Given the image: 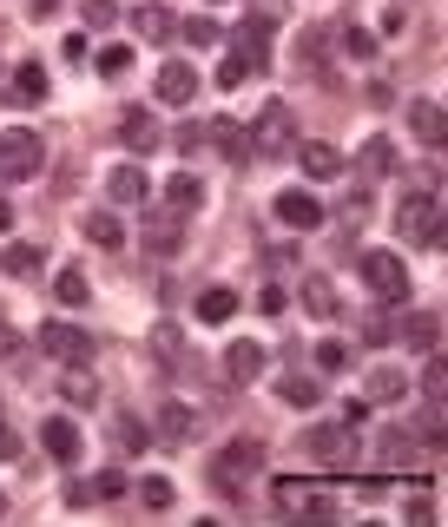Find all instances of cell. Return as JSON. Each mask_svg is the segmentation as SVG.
I'll return each instance as SVG.
<instances>
[{"label": "cell", "instance_id": "cell-50", "mask_svg": "<svg viewBox=\"0 0 448 527\" xmlns=\"http://www.w3.org/2000/svg\"><path fill=\"white\" fill-rule=\"evenodd\" d=\"M284 304H290V297H284V290H277V284L264 290V297H257V310H264V317H277V310H284Z\"/></svg>", "mask_w": 448, "mask_h": 527}, {"label": "cell", "instance_id": "cell-49", "mask_svg": "<svg viewBox=\"0 0 448 527\" xmlns=\"http://www.w3.org/2000/svg\"><path fill=\"white\" fill-rule=\"evenodd\" d=\"M0 356H7V363H20V356H27V350H20V336L7 330V323H0Z\"/></svg>", "mask_w": 448, "mask_h": 527}, {"label": "cell", "instance_id": "cell-34", "mask_svg": "<svg viewBox=\"0 0 448 527\" xmlns=\"http://www.w3.org/2000/svg\"><path fill=\"white\" fill-rule=\"evenodd\" d=\"M0 264H7V277H33V271H40V251H33V244H7Z\"/></svg>", "mask_w": 448, "mask_h": 527}, {"label": "cell", "instance_id": "cell-11", "mask_svg": "<svg viewBox=\"0 0 448 527\" xmlns=\"http://www.w3.org/2000/svg\"><path fill=\"white\" fill-rule=\"evenodd\" d=\"M277 508H284V514H317V521H330V501H323L310 481H277Z\"/></svg>", "mask_w": 448, "mask_h": 527}, {"label": "cell", "instance_id": "cell-7", "mask_svg": "<svg viewBox=\"0 0 448 527\" xmlns=\"http://www.w3.org/2000/svg\"><path fill=\"white\" fill-rule=\"evenodd\" d=\"M304 448L317 455V462H330V468H350V455H356V429H350V422H317V429L304 435Z\"/></svg>", "mask_w": 448, "mask_h": 527}, {"label": "cell", "instance_id": "cell-5", "mask_svg": "<svg viewBox=\"0 0 448 527\" xmlns=\"http://www.w3.org/2000/svg\"><path fill=\"white\" fill-rule=\"evenodd\" d=\"M40 350L60 356V363L73 369V363H93V336H86L80 323H60V317H53V323H40Z\"/></svg>", "mask_w": 448, "mask_h": 527}, {"label": "cell", "instance_id": "cell-53", "mask_svg": "<svg viewBox=\"0 0 448 527\" xmlns=\"http://www.w3.org/2000/svg\"><path fill=\"white\" fill-rule=\"evenodd\" d=\"M284 14V0H257V20H277Z\"/></svg>", "mask_w": 448, "mask_h": 527}, {"label": "cell", "instance_id": "cell-12", "mask_svg": "<svg viewBox=\"0 0 448 527\" xmlns=\"http://www.w3.org/2000/svg\"><path fill=\"white\" fill-rule=\"evenodd\" d=\"M159 99L165 106H185V99H198V73L185 60H165L159 66Z\"/></svg>", "mask_w": 448, "mask_h": 527}, {"label": "cell", "instance_id": "cell-27", "mask_svg": "<svg viewBox=\"0 0 448 527\" xmlns=\"http://www.w3.org/2000/svg\"><path fill=\"white\" fill-rule=\"evenodd\" d=\"M14 93L27 99V106H33V99H47V66H40V60H20L14 66Z\"/></svg>", "mask_w": 448, "mask_h": 527}, {"label": "cell", "instance_id": "cell-13", "mask_svg": "<svg viewBox=\"0 0 448 527\" xmlns=\"http://www.w3.org/2000/svg\"><path fill=\"white\" fill-rule=\"evenodd\" d=\"M277 218H284L290 231H317V224H323V205L310 192H277Z\"/></svg>", "mask_w": 448, "mask_h": 527}, {"label": "cell", "instance_id": "cell-14", "mask_svg": "<svg viewBox=\"0 0 448 527\" xmlns=\"http://www.w3.org/2000/svg\"><path fill=\"white\" fill-rule=\"evenodd\" d=\"M119 139H126V152H139V159H145V152H159V139H165V132H159V119H152V112H126Z\"/></svg>", "mask_w": 448, "mask_h": 527}, {"label": "cell", "instance_id": "cell-17", "mask_svg": "<svg viewBox=\"0 0 448 527\" xmlns=\"http://www.w3.org/2000/svg\"><path fill=\"white\" fill-rule=\"evenodd\" d=\"M257 369H264V343H231V350H224V376H231V383H251Z\"/></svg>", "mask_w": 448, "mask_h": 527}, {"label": "cell", "instance_id": "cell-32", "mask_svg": "<svg viewBox=\"0 0 448 527\" xmlns=\"http://www.w3.org/2000/svg\"><path fill=\"white\" fill-rule=\"evenodd\" d=\"M231 310H238V297H231V290H205V297H198V323H224Z\"/></svg>", "mask_w": 448, "mask_h": 527}, {"label": "cell", "instance_id": "cell-16", "mask_svg": "<svg viewBox=\"0 0 448 527\" xmlns=\"http://www.w3.org/2000/svg\"><path fill=\"white\" fill-rule=\"evenodd\" d=\"M198 435V416L185 409V402H165L159 409V442H172V448H185Z\"/></svg>", "mask_w": 448, "mask_h": 527}, {"label": "cell", "instance_id": "cell-43", "mask_svg": "<svg viewBox=\"0 0 448 527\" xmlns=\"http://www.w3.org/2000/svg\"><path fill=\"white\" fill-rule=\"evenodd\" d=\"M93 501H99L93 481H66V508H93Z\"/></svg>", "mask_w": 448, "mask_h": 527}, {"label": "cell", "instance_id": "cell-44", "mask_svg": "<svg viewBox=\"0 0 448 527\" xmlns=\"http://www.w3.org/2000/svg\"><path fill=\"white\" fill-rule=\"evenodd\" d=\"M93 488H99V501H119V495H126V475H119V468H106Z\"/></svg>", "mask_w": 448, "mask_h": 527}, {"label": "cell", "instance_id": "cell-52", "mask_svg": "<svg viewBox=\"0 0 448 527\" xmlns=\"http://www.w3.org/2000/svg\"><path fill=\"white\" fill-rule=\"evenodd\" d=\"M27 14L33 20H53V14H60V0H27Z\"/></svg>", "mask_w": 448, "mask_h": 527}, {"label": "cell", "instance_id": "cell-28", "mask_svg": "<svg viewBox=\"0 0 448 527\" xmlns=\"http://www.w3.org/2000/svg\"><path fill=\"white\" fill-rule=\"evenodd\" d=\"M277 396H284L290 409H317V402H323V383H310V376H284V383H277Z\"/></svg>", "mask_w": 448, "mask_h": 527}, {"label": "cell", "instance_id": "cell-2", "mask_svg": "<svg viewBox=\"0 0 448 527\" xmlns=\"http://www.w3.org/2000/svg\"><path fill=\"white\" fill-rule=\"evenodd\" d=\"M396 231H402L409 244H442V198H435V185H422V192H402Z\"/></svg>", "mask_w": 448, "mask_h": 527}, {"label": "cell", "instance_id": "cell-3", "mask_svg": "<svg viewBox=\"0 0 448 527\" xmlns=\"http://www.w3.org/2000/svg\"><path fill=\"white\" fill-rule=\"evenodd\" d=\"M264 468V448L251 442V435H238L231 448H218L211 455V481H218V495H244V481Z\"/></svg>", "mask_w": 448, "mask_h": 527}, {"label": "cell", "instance_id": "cell-48", "mask_svg": "<svg viewBox=\"0 0 448 527\" xmlns=\"http://www.w3.org/2000/svg\"><path fill=\"white\" fill-rule=\"evenodd\" d=\"M178 152H205V126H178Z\"/></svg>", "mask_w": 448, "mask_h": 527}, {"label": "cell", "instance_id": "cell-41", "mask_svg": "<svg viewBox=\"0 0 448 527\" xmlns=\"http://www.w3.org/2000/svg\"><path fill=\"white\" fill-rule=\"evenodd\" d=\"M383 455H389L396 468H402V462H416V435H402V429H396V435H389V448H383Z\"/></svg>", "mask_w": 448, "mask_h": 527}, {"label": "cell", "instance_id": "cell-37", "mask_svg": "<svg viewBox=\"0 0 448 527\" xmlns=\"http://www.w3.org/2000/svg\"><path fill=\"white\" fill-rule=\"evenodd\" d=\"M53 290H60V304H73V310L86 304V277L80 271H60V277H53Z\"/></svg>", "mask_w": 448, "mask_h": 527}, {"label": "cell", "instance_id": "cell-1", "mask_svg": "<svg viewBox=\"0 0 448 527\" xmlns=\"http://www.w3.org/2000/svg\"><path fill=\"white\" fill-rule=\"evenodd\" d=\"M244 145H251V159H290V145H297V119H290L284 99H271V106L257 112V126L244 132Z\"/></svg>", "mask_w": 448, "mask_h": 527}, {"label": "cell", "instance_id": "cell-51", "mask_svg": "<svg viewBox=\"0 0 448 527\" xmlns=\"http://www.w3.org/2000/svg\"><path fill=\"white\" fill-rule=\"evenodd\" d=\"M14 455H20V435L7 429V422H0V462H14Z\"/></svg>", "mask_w": 448, "mask_h": 527}, {"label": "cell", "instance_id": "cell-40", "mask_svg": "<svg viewBox=\"0 0 448 527\" xmlns=\"http://www.w3.org/2000/svg\"><path fill=\"white\" fill-rule=\"evenodd\" d=\"M80 14H86V27H93V33H106L112 20H119V7H112V0H86Z\"/></svg>", "mask_w": 448, "mask_h": 527}, {"label": "cell", "instance_id": "cell-46", "mask_svg": "<svg viewBox=\"0 0 448 527\" xmlns=\"http://www.w3.org/2000/svg\"><path fill=\"white\" fill-rule=\"evenodd\" d=\"M389 336H396V323H389V317H369V323H363V343H376V350H383Z\"/></svg>", "mask_w": 448, "mask_h": 527}, {"label": "cell", "instance_id": "cell-36", "mask_svg": "<svg viewBox=\"0 0 448 527\" xmlns=\"http://www.w3.org/2000/svg\"><path fill=\"white\" fill-rule=\"evenodd\" d=\"M185 40H192V47H218L224 33H218V20H205V14H192V20H185Z\"/></svg>", "mask_w": 448, "mask_h": 527}, {"label": "cell", "instance_id": "cell-8", "mask_svg": "<svg viewBox=\"0 0 448 527\" xmlns=\"http://www.w3.org/2000/svg\"><path fill=\"white\" fill-rule=\"evenodd\" d=\"M231 47H238V60L251 66V73H264V66H271V20H238V27H231Z\"/></svg>", "mask_w": 448, "mask_h": 527}, {"label": "cell", "instance_id": "cell-30", "mask_svg": "<svg viewBox=\"0 0 448 527\" xmlns=\"http://www.w3.org/2000/svg\"><path fill=\"white\" fill-rule=\"evenodd\" d=\"M409 396V376L402 369H369V402H396Z\"/></svg>", "mask_w": 448, "mask_h": 527}, {"label": "cell", "instance_id": "cell-31", "mask_svg": "<svg viewBox=\"0 0 448 527\" xmlns=\"http://www.w3.org/2000/svg\"><path fill=\"white\" fill-rule=\"evenodd\" d=\"M165 205H178V211H198V205H205V185H198L192 172H178L172 185H165Z\"/></svg>", "mask_w": 448, "mask_h": 527}, {"label": "cell", "instance_id": "cell-39", "mask_svg": "<svg viewBox=\"0 0 448 527\" xmlns=\"http://www.w3.org/2000/svg\"><path fill=\"white\" fill-rule=\"evenodd\" d=\"M126 66H132L126 47H99V73H106V80H126Z\"/></svg>", "mask_w": 448, "mask_h": 527}, {"label": "cell", "instance_id": "cell-23", "mask_svg": "<svg viewBox=\"0 0 448 527\" xmlns=\"http://www.w3.org/2000/svg\"><path fill=\"white\" fill-rule=\"evenodd\" d=\"M205 145H218V152H231V159H251V145H244V126H238V119L205 126Z\"/></svg>", "mask_w": 448, "mask_h": 527}, {"label": "cell", "instance_id": "cell-47", "mask_svg": "<svg viewBox=\"0 0 448 527\" xmlns=\"http://www.w3.org/2000/svg\"><path fill=\"white\" fill-rule=\"evenodd\" d=\"M422 389H429V402H442V389H448V376H442V363H429V369H422Z\"/></svg>", "mask_w": 448, "mask_h": 527}, {"label": "cell", "instance_id": "cell-26", "mask_svg": "<svg viewBox=\"0 0 448 527\" xmlns=\"http://www.w3.org/2000/svg\"><path fill=\"white\" fill-rule=\"evenodd\" d=\"M132 33H139V40H165V33H172V14L145 0V7H132Z\"/></svg>", "mask_w": 448, "mask_h": 527}, {"label": "cell", "instance_id": "cell-20", "mask_svg": "<svg viewBox=\"0 0 448 527\" xmlns=\"http://www.w3.org/2000/svg\"><path fill=\"white\" fill-rule=\"evenodd\" d=\"M396 336H409V350H435V336H442V317H435V310H416L409 323H396Z\"/></svg>", "mask_w": 448, "mask_h": 527}, {"label": "cell", "instance_id": "cell-19", "mask_svg": "<svg viewBox=\"0 0 448 527\" xmlns=\"http://www.w3.org/2000/svg\"><path fill=\"white\" fill-rule=\"evenodd\" d=\"M152 356L172 369H185V330L178 323H152Z\"/></svg>", "mask_w": 448, "mask_h": 527}, {"label": "cell", "instance_id": "cell-21", "mask_svg": "<svg viewBox=\"0 0 448 527\" xmlns=\"http://www.w3.org/2000/svg\"><path fill=\"white\" fill-rule=\"evenodd\" d=\"M47 455L53 462H80V429H73V422H47Z\"/></svg>", "mask_w": 448, "mask_h": 527}, {"label": "cell", "instance_id": "cell-35", "mask_svg": "<svg viewBox=\"0 0 448 527\" xmlns=\"http://www.w3.org/2000/svg\"><path fill=\"white\" fill-rule=\"evenodd\" d=\"M112 442H119V448H145L152 429H139V416H119V422H112Z\"/></svg>", "mask_w": 448, "mask_h": 527}, {"label": "cell", "instance_id": "cell-29", "mask_svg": "<svg viewBox=\"0 0 448 527\" xmlns=\"http://www.w3.org/2000/svg\"><path fill=\"white\" fill-rule=\"evenodd\" d=\"M304 310L310 317H336V284L330 277H304Z\"/></svg>", "mask_w": 448, "mask_h": 527}, {"label": "cell", "instance_id": "cell-15", "mask_svg": "<svg viewBox=\"0 0 448 527\" xmlns=\"http://www.w3.org/2000/svg\"><path fill=\"white\" fill-rule=\"evenodd\" d=\"M409 126H416L422 145H442L448 119H442V99H409Z\"/></svg>", "mask_w": 448, "mask_h": 527}, {"label": "cell", "instance_id": "cell-25", "mask_svg": "<svg viewBox=\"0 0 448 527\" xmlns=\"http://www.w3.org/2000/svg\"><path fill=\"white\" fill-rule=\"evenodd\" d=\"M119 238H126V231H119V218H112V211H86V244L119 251Z\"/></svg>", "mask_w": 448, "mask_h": 527}, {"label": "cell", "instance_id": "cell-10", "mask_svg": "<svg viewBox=\"0 0 448 527\" xmlns=\"http://www.w3.org/2000/svg\"><path fill=\"white\" fill-rule=\"evenodd\" d=\"M290 159L304 165L310 178H336V172H343V152H336V145H323V139H297V145H290Z\"/></svg>", "mask_w": 448, "mask_h": 527}, {"label": "cell", "instance_id": "cell-18", "mask_svg": "<svg viewBox=\"0 0 448 527\" xmlns=\"http://www.w3.org/2000/svg\"><path fill=\"white\" fill-rule=\"evenodd\" d=\"M106 192H112V205H139V198H145V172H139V165H112Z\"/></svg>", "mask_w": 448, "mask_h": 527}, {"label": "cell", "instance_id": "cell-22", "mask_svg": "<svg viewBox=\"0 0 448 527\" xmlns=\"http://www.w3.org/2000/svg\"><path fill=\"white\" fill-rule=\"evenodd\" d=\"M389 165H396V145H389V139H363V152H356V172H363V178H383Z\"/></svg>", "mask_w": 448, "mask_h": 527}, {"label": "cell", "instance_id": "cell-42", "mask_svg": "<svg viewBox=\"0 0 448 527\" xmlns=\"http://www.w3.org/2000/svg\"><path fill=\"white\" fill-rule=\"evenodd\" d=\"M317 363L323 369H343V363H350V343H336V336H330V343H317Z\"/></svg>", "mask_w": 448, "mask_h": 527}, {"label": "cell", "instance_id": "cell-6", "mask_svg": "<svg viewBox=\"0 0 448 527\" xmlns=\"http://www.w3.org/2000/svg\"><path fill=\"white\" fill-rule=\"evenodd\" d=\"M363 284L376 297H409V264L396 251H363Z\"/></svg>", "mask_w": 448, "mask_h": 527}, {"label": "cell", "instance_id": "cell-45", "mask_svg": "<svg viewBox=\"0 0 448 527\" xmlns=\"http://www.w3.org/2000/svg\"><path fill=\"white\" fill-rule=\"evenodd\" d=\"M244 73H251V66H244V60H238V53H231V60H224V66H218V86H224V93H231V86H244Z\"/></svg>", "mask_w": 448, "mask_h": 527}, {"label": "cell", "instance_id": "cell-33", "mask_svg": "<svg viewBox=\"0 0 448 527\" xmlns=\"http://www.w3.org/2000/svg\"><path fill=\"white\" fill-rule=\"evenodd\" d=\"M139 501H145L152 514H165L178 495H172V481H165V475H145V481H139Z\"/></svg>", "mask_w": 448, "mask_h": 527}, {"label": "cell", "instance_id": "cell-24", "mask_svg": "<svg viewBox=\"0 0 448 527\" xmlns=\"http://www.w3.org/2000/svg\"><path fill=\"white\" fill-rule=\"evenodd\" d=\"M60 389H66V402H99V376H93V363H73L60 376Z\"/></svg>", "mask_w": 448, "mask_h": 527}, {"label": "cell", "instance_id": "cell-38", "mask_svg": "<svg viewBox=\"0 0 448 527\" xmlns=\"http://www.w3.org/2000/svg\"><path fill=\"white\" fill-rule=\"evenodd\" d=\"M343 53H350V60H369V53H376V33L369 27H343Z\"/></svg>", "mask_w": 448, "mask_h": 527}, {"label": "cell", "instance_id": "cell-55", "mask_svg": "<svg viewBox=\"0 0 448 527\" xmlns=\"http://www.w3.org/2000/svg\"><path fill=\"white\" fill-rule=\"evenodd\" d=\"M0 514H7V495H0Z\"/></svg>", "mask_w": 448, "mask_h": 527}, {"label": "cell", "instance_id": "cell-9", "mask_svg": "<svg viewBox=\"0 0 448 527\" xmlns=\"http://www.w3.org/2000/svg\"><path fill=\"white\" fill-rule=\"evenodd\" d=\"M178 238H185V211H152V218H145V251L152 257H172L178 251Z\"/></svg>", "mask_w": 448, "mask_h": 527}, {"label": "cell", "instance_id": "cell-4", "mask_svg": "<svg viewBox=\"0 0 448 527\" xmlns=\"http://www.w3.org/2000/svg\"><path fill=\"white\" fill-rule=\"evenodd\" d=\"M40 165H47V145H40L33 126H7L0 132V172L7 178H33Z\"/></svg>", "mask_w": 448, "mask_h": 527}, {"label": "cell", "instance_id": "cell-54", "mask_svg": "<svg viewBox=\"0 0 448 527\" xmlns=\"http://www.w3.org/2000/svg\"><path fill=\"white\" fill-rule=\"evenodd\" d=\"M0 231H14V205L7 198H0Z\"/></svg>", "mask_w": 448, "mask_h": 527}]
</instances>
